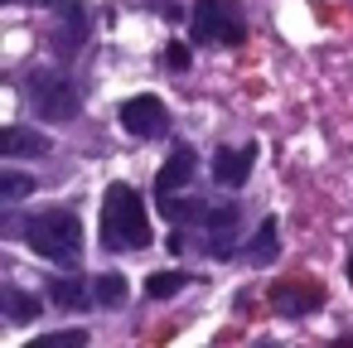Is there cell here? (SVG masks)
<instances>
[{
  "label": "cell",
  "mask_w": 353,
  "mask_h": 348,
  "mask_svg": "<svg viewBox=\"0 0 353 348\" xmlns=\"http://www.w3.org/2000/svg\"><path fill=\"white\" fill-rule=\"evenodd\" d=\"M150 213L131 184H112L102 198V247L107 252H141L150 247Z\"/></svg>",
  "instance_id": "6da1fadb"
},
{
  "label": "cell",
  "mask_w": 353,
  "mask_h": 348,
  "mask_svg": "<svg viewBox=\"0 0 353 348\" xmlns=\"http://www.w3.org/2000/svg\"><path fill=\"white\" fill-rule=\"evenodd\" d=\"M25 242L39 256H49L59 266H73L78 252H83V223H78L73 208H49V213H34L25 223Z\"/></svg>",
  "instance_id": "7a4b0ae2"
},
{
  "label": "cell",
  "mask_w": 353,
  "mask_h": 348,
  "mask_svg": "<svg viewBox=\"0 0 353 348\" xmlns=\"http://www.w3.org/2000/svg\"><path fill=\"white\" fill-rule=\"evenodd\" d=\"M30 102H34V112L44 121H59V126L78 116V88L63 73H49V68L30 73Z\"/></svg>",
  "instance_id": "3957f363"
},
{
  "label": "cell",
  "mask_w": 353,
  "mask_h": 348,
  "mask_svg": "<svg viewBox=\"0 0 353 348\" xmlns=\"http://www.w3.org/2000/svg\"><path fill=\"white\" fill-rule=\"evenodd\" d=\"M189 34L199 44H242V15L232 0H199L189 15Z\"/></svg>",
  "instance_id": "277c9868"
},
{
  "label": "cell",
  "mask_w": 353,
  "mask_h": 348,
  "mask_svg": "<svg viewBox=\"0 0 353 348\" xmlns=\"http://www.w3.org/2000/svg\"><path fill=\"white\" fill-rule=\"evenodd\" d=\"M121 126H126L131 136H160V131L170 126V112H165L160 97L141 92V97H126V102H121Z\"/></svg>",
  "instance_id": "5b68a950"
},
{
  "label": "cell",
  "mask_w": 353,
  "mask_h": 348,
  "mask_svg": "<svg viewBox=\"0 0 353 348\" xmlns=\"http://www.w3.org/2000/svg\"><path fill=\"white\" fill-rule=\"evenodd\" d=\"M54 15H59V25H54V49H59V59H73V54L83 49V39H88V15H83L78 0H63Z\"/></svg>",
  "instance_id": "8992f818"
},
{
  "label": "cell",
  "mask_w": 353,
  "mask_h": 348,
  "mask_svg": "<svg viewBox=\"0 0 353 348\" xmlns=\"http://www.w3.org/2000/svg\"><path fill=\"white\" fill-rule=\"evenodd\" d=\"M252 160H256V145H223L218 155H213V179L223 184V189H237V184H247V174H252Z\"/></svg>",
  "instance_id": "52a82bcc"
},
{
  "label": "cell",
  "mask_w": 353,
  "mask_h": 348,
  "mask_svg": "<svg viewBox=\"0 0 353 348\" xmlns=\"http://www.w3.org/2000/svg\"><path fill=\"white\" fill-rule=\"evenodd\" d=\"M271 305L295 319V314L319 309V305H324V290H319V285H290V280H281V285H271Z\"/></svg>",
  "instance_id": "ba28073f"
},
{
  "label": "cell",
  "mask_w": 353,
  "mask_h": 348,
  "mask_svg": "<svg viewBox=\"0 0 353 348\" xmlns=\"http://www.w3.org/2000/svg\"><path fill=\"white\" fill-rule=\"evenodd\" d=\"M184 184H194V150H174L170 160H165V170L155 174V198H170V194H179Z\"/></svg>",
  "instance_id": "9c48e42d"
},
{
  "label": "cell",
  "mask_w": 353,
  "mask_h": 348,
  "mask_svg": "<svg viewBox=\"0 0 353 348\" xmlns=\"http://www.w3.org/2000/svg\"><path fill=\"white\" fill-rule=\"evenodd\" d=\"M0 150H6V155H49V136H39L30 126H6Z\"/></svg>",
  "instance_id": "30bf717a"
},
{
  "label": "cell",
  "mask_w": 353,
  "mask_h": 348,
  "mask_svg": "<svg viewBox=\"0 0 353 348\" xmlns=\"http://www.w3.org/2000/svg\"><path fill=\"white\" fill-rule=\"evenodd\" d=\"M126 295H131V285H126V276H121V271H107V276H97V280H92V300H97L102 309L126 305Z\"/></svg>",
  "instance_id": "8fae6325"
},
{
  "label": "cell",
  "mask_w": 353,
  "mask_h": 348,
  "mask_svg": "<svg viewBox=\"0 0 353 348\" xmlns=\"http://www.w3.org/2000/svg\"><path fill=\"white\" fill-rule=\"evenodd\" d=\"M0 305H6V314H10L15 324H30V319L39 314V295H25V290H15V285L0 290Z\"/></svg>",
  "instance_id": "7c38bea8"
},
{
  "label": "cell",
  "mask_w": 353,
  "mask_h": 348,
  "mask_svg": "<svg viewBox=\"0 0 353 348\" xmlns=\"http://www.w3.org/2000/svg\"><path fill=\"white\" fill-rule=\"evenodd\" d=\"M271 256H276V218H266V223L256 227L252 247H247V261H256V266H266Z\"/></svg>",
  "instance_id": "4fadbf2b"
},
{
  "label": "cell",
  "mask_w": 353,
  "mask_h": 348,
  "mask_svg": "<svg viewBox=\"0 0 353 348\" xmlns=\"http://www.w3.org/2000/svg\"><path fill=\"white\" fill-rule=\"evenodd\" d=\"M49 300H54L59 309H78V305H83V280H73V276H54V280H49Z\"/></svg>",
  "instance_id": "5bb4252c"
},
{
  "label": "cell",
  "mask_w": 353,
  "mask_h": 348,
  "mask_svg": "<svg viewBox=\"0 0 353 348\" xmlns=\"http://www.w3.org/2000/svg\"><path fill=\"white\" fill-rule=\"evenodd\" d=\"M184 285H189V276H184V271H160V276H150V280H145V295H150V300H170V295H179Z\"/></svg>",
  "instance_id": "9a60e30c"
},
{
  "label": "cell",
  "mask_w": 353,
  "mask_h": 348,
  "mask_svg": "<svg viewBox=\"0 0 353 348\" xmlns=\"http://www.w3.org/2000/svg\"><path fill=\"white\" fill-rule=\"evenodd\" d=\"M30 194H34V179H30V174L0 170V198H6V203H20V198H30Z\"/></svg>",
  "instance_id": "2e32d148"
},
{
  "label": "cell",
  "mask_w": 353,
  "mask_h": 348,
  "mask_svg": "<svg viewBox=\"0 0 353 348\" xmlns=\"http://www.w3.org/2000/svg\"><path fill=\"white\" fill-rule=\"evenodd\" d=\"M83 343H88L83 329H63V334H44V338H34L30 348H83Z\"/></svg>",
  "instance_id": "e0dca14e"
},
{
  "label": "cell",
  "mask_w": 353,
  "mask_h": 348,
  "mask_svg": "<svg viewBox=\"0 0 353 348\" xmlns=\"http://www.w3.org/2000/svg\"><path fill=\"white\" fill-rule=\"evenodd\" d=\"M165 59H170V68H189V49H184V44H170Z\"/></svg>",
  "instance_id": "ac0fdd59"
},
{
  "label": "cell",
  "mask_w": 353,
  "mask_h": 348,
  "mask_svg": "<svg viewBox=\"0 0 353 348\" xmlns=\"http://www.w3.org/2000/svg\"><path fill=\"white\" fill-rule=\"evenodd\" d=\"M39 6H49V10H59V6H63V0H39Z\"/></svg>",
  "instance_id": "d6986e66"
},
{
  "label": "cell",
  "mask_w": 353,
  "mask_h": 348,
  "mask_svg": "<svg viewBox=\"0 0 353 348\" xmlns=\"http://www.w3.org/2000/svg\"><path fill=\"white\" fill-rule=\"evenodd\" d=\"M348 280H353V256H348Z\"/></svg>",
  "instance_id": "ffe728a7"
},
{
  "label": "cell",
  "mask_w": 353,
  "mask_h": 348,
  "mask_svg": "<svg viewBox=\"0 0 353 348\" xmlns=\"http://www.w3.org/2000/svg\"><path fill=\"white\" fill-rule=\"evenodd\" d=\"M6 6H15V0H6Z\"/></svg>",
  "instance_id": "44dd1931"
}]
</instances>
